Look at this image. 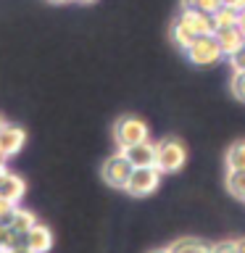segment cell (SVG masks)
<instances>
[{
	"mask_svg": "<svg viewBox=\"0 0 245 253\" xmlns=\"http://www.w3.org/2000/svg\"><path fill=\"white\" fill-rule=\"evenodd\" d=\"M132 171H134V166H132V161L126 158V153H124L122 148H119V153L108 156L106 161H103V166H100L103 182H106L108 187H116V190H124L126 187Z\"/></svg>",
	"mask_w": 245,
	"mask_h": 253,
	"instance_id": "cell-1",
	"label": "cell"
},
{
	"mask_svg": "<svg viewBox=\"0 0 245 253\" xmlns=\"http://www.w3.org/2000/svg\"><path fill=\"white\" fill-rule=\"evenodd\" d=\"M158 148V158H156V166L161 169L163 174H171V171H179L187 161V150L185 145L177 140V137H163L161 142H156Z\"/></svg>",
	"mask_w": 245,
	"mask_h": 253,
	"instance_id": "cell-2",
	"label": "cell"
},
{
	"mask_svg": "<svg viewBox=\"0 0 245 253\" xmlns=\"http://www.w3.org/2000/svg\"><path fill=\"white\" fill-rule=\"evenodd\" d=\"M114 140L122 150L129 145H137V142H145L148 140V124L140 116H122L114 124Z\"/></svg>",
	"mask_w": 245,
	"mask_h": 253,
	"instance_id": "cell-3",
	"label": "cell"
},
{
	"mask_svg": "<svg viewBox=\"0 0 245 253\" xmlns=\"http://www.w3.org/2000/svg\"><path fill=\"white\" fill-rule=\"evenodd\" d=\"M161 169L158 166H142V169H134L129 182H126V193L134 195V198H145V195H153L158 182H161Z\"/></svg>",
	"mask_w": 245,
	"mask_h": 253,
	"instance_id": "cell-4",
	"label": "cell"
},
{
	"mask_svg": "<svg viewBox=\"0 0 245 253\" xmlns=\"http://www.w3.org/2000/svg\"><path fill=\"white\" fill-rule=\"evenodd\" d=\"M185 53H187V58L193 61L195 66H211V63H216L221 55H224L221 47H219L216 35H201Z\"/></svg>",
	"mask_w": 245,
	"mask_h": 253,
	"instance_id": "cell-5",
	"label": "cell"
},
{
	"mask_svg": "<svg viewBox=\"0 0 245 253\" xmlns=\"http://www.w3.org/2000/svg\"><path fill=\"white\" fill-rule=\"evenodd\" d=\"M24 142H27V132H24L21 126H13V124L0 126V153H3L5 158L19 153V150L24 148Z\"/></svg>",
	"mask_w": 245,
	"mask_h": 253,
	"instance_id": "cell-6",
	"label": "cell"
},
{
	"mask_svg": "<svg viewBox=\"0 0 245 253\" xmlns=\"http://www.w3.org/2000/svg\"><path fill=\"white\" fill-rule=\"evenodd\" d=\"M124 153L126 158L132 161L134 169H142V166H156V158H158V148H156V142H137V145H129V148H124Z\"/></svg>",
	"mask_w": 245,
	"mask_h": 253,
	"instance_id": "cell-7",
	"label": "cell"
},
{
	"mask_svg": "<svg viewBox=\"0 0 245 253\" xmlns=\"http://www.w3.org/2000/svg\"><path fill=\"white\" fill-rule=\"evenodd\" d=\"M24 245H29L32 251H37V253H47L53 248V232H50V227H45V224H37L29 229L27 235H24Z\"/></svg>",
	"mask_w": 245,
	"mask_h": 253,
	"instance_id": "cell-8",
	"label": "cell"
},
{
	"mask_svg": "<svg viewBox=\"0 0 245 253\" xmlns=\"http://www.w3.org/2000/svg\"><path fill=\"white\" fill-rule=\"evenodd\" d=\"M216 40H219V47H221V53L227 55H232L237 53L240 47L245 45V37H243V32L240 27H224V29H216Z\"/></svg>",
	"mask_w": 245,
	"mask_h": 253,
	"instance_id": "cell-9",
	"label": "cell"
},
{
	"mask_svg": "<svg viewBox=\"0 0 245 253\" xmlns=\"http://www.w3.org/2000/svg\"><path fill=\"white\" fill-rule=\"evenodd\" d=\"M182 19H185L190 27H193L198 35H216V24H213V13H201V11H190V8H182Z\"/></svg>",
	"mask_w": 245,
	"mask_h": 253,
	"instance_id": "cell-10",
	"label": "cell"
},
{
	"mask_svg": "<svg viewBox=\"0 0 245 253\" xmlns=\"http://www.w3.org/2000/svg\"><path fill=\"white\" fill-rule=\"evenodd\" d=\"M24 193H27V182H24L19 174H11V171H8L5 177L0 179V195L8 198L11 203H19L21 198H24Z\"/></svg>",
	"mask_w": 245,
	"mask_h": 253,
	"instance_id": "cell-11",
	"label": "cell"
},
{
	"mask_svg": "<svg viewBox=\"0 0 245 253\" xmlns=\"http://www.w3.org/2000/svg\"><path fill=\"white\" fill-rule=\"evenodd\" d=\"M198 37H201V35H198V32L190 27V24L182 19V16L171 24V40H174V45H177V47H182V50H187V47L193 45Z\"/></svg>",
	"mask_w": 245,
	"mask_h": 253,
	"instance_id": "cell-12",
	"label": "cell"
},
{
	"mask_svg": "<svg viewBox=\"0 0 245 253\" xmlns=\"http://www.w3.org/2000/svg\"><path fill=\"white\" fill-rule=\"evenodd\" d=\"M8 224H11V229L13 232H19V235H27L32 227L37 224V216L32 211H27V209H19V206H16V209L11 211V216L5 219Z\"/></svg>",
	"mask_w": 245,
	"mask_h": 253,
	"instance_id": "cell-13",
	"label": "cell"
},
{
	"mask_svg": "<svg viewBox=\"0 0 245 253\" xmlns=\"http://www.w3.org/2000/svg\"><path fill=\"white\" fill-rule=\"evenodd\" d=\"M171 253H208L211 245L201 240V237H179V240H174L169 245Z\"/></svg>",
	"mask_w": 245,
	"mask_h": 253,
	"instance_id": "cell-14",
	"label": "cell"
},
{
	"mask_svg": "<svg viewBox=\"0 0 245 253\" xmlns=\"http://www.w3.org/2000/svg\"><path fill=\"white\" fill-rule=\"evenodd\" d=\"M16 245H24V235L13 232L8 221H0V251L8 253L11 248H16Z\"/></svg>",
	"mask_w": 245,
	"mask_h": 253,
	"instance_id": "cell-15",
	"label": "cell"
},
{
	"mask_svg": "<svg viewBox=\"0 0 245 253\" xmlns=\"http://www.w3.org/2000/svg\"><path fill=\"white\" fill-rule=\"evenodd\" d=\"M227 190H229V195L245 201V169H229V174H227Z\"/></svg>",
	"mask_w": 245,
	"mask_h": 253,
	"instance_id": "cell-16",
	"label": "cell"
},
{
	"mask_svg": "<svg viewBox=\"0 0 245 253\" xmlns=\"http://www.w3.org/2000/svg\"><path fill=\"white\" fill-rule=\"evenodd\" d=\"M227 169H245V140H237L232 148L227 150Z\"/></svg>",
	"mask_w": 245,
	"mask_h": 253,
	"instance_id": "cell-17",
	"label": "cell"
},
{
	"mask_svg": "<svg viewBox=\"0 0 245 253\" xmlns=\"http://www.w3.org/2000/svg\"><path fill=\"white\" fill-rule=\"evenodd\" d=\"M237 19H240V11H235V8H229V5H221L219 11L213 13V24H216V29L237 27Z\"/></svg>",
	"mask_w": 245,
	"mask_h": 253,
	"instance_id": "cell-18",
	"label": "cell"
},
{
	"mask_svg": "<svg viewBox=\"0 0 245 253\" xmlns=\"http://www.w3.org/2000/svg\"><path fill=\"white\" fill-rule=\"evenodd\" d=\"M182 8L201 11V13H216L221 8V0H182Z\"/></svg>",
	"mask_w": 245,
	"mask_h": 253,
	"instance_id": "cell-19",
	"label": "cell"
},
{
	"mask_svg": "<svg viewBox=\"0 0 245 253\" xmlns=\"http://www.w3.org/2000/svg\"><path fill=\"white\" fill-rule=\"evenodd\" d=\"M229 90L237 100L245 103V71H235L232 74V82H229Z\"/></svg>",
	"mask_w": 245,
	"mask_h": 253,
	"instance_id": "cell-20",
	"label": "cell"
},
{
	"mask_svg": "<svg viewBox=\"0 0 245 253\" xmlns=\"http://www.w3.org/2000/svg\"><path fill=\"white\" fill-rule=\"evenodd\" d=\"M208 253H237V240H219L211 245Z\"/></svg>",
	"mask_w": 245,
	"mask_h": 253,
	"instance_id": "cell-21",
	"label": "cell"
},
{
	"mask_svg": "<svg viewBox=\"0 0 245 253\" xmlns=\"http://www.w3.org/2000/svg\"><path fill=\"white\" fill-rule=\"evenodd\" d=\"M229 66H232V71H245V45L229 55Z\"/></svg>",
	"mask_w": 245,
	"mask_h": 253,
	"instance_id": "cell-22",
	"label": "cell"
},
{
	"mask_svg": "<svg viewBox=\"0 0 245 253\" xmlns=\"http://www.w3.org/2000/svg\"><path fill=\"white\" fill-rule=\"evenodd\" d=\"M16 206H19V203H11L8 198H3V195H0V221H5L8 216H11V211L16 209Z\"/></svg>",
	"mask_w": 245,
	"mask_h": 253,
	"instance_id": "cell-23",
	"label": "cell"
},
{
	"mask_svg": "<svg viewBox=\"0 0 245 253\" xmlns=\"http://www.w3.org/2000/svg\"><path fill=\"white\" fill-rule=\"evenodd\" d=\"M221 5H229V8H235V11H243L245 0H221Z\"/></svg>",
	"mask_w": 245,
	"mask_h": 253,
	"instance_id": "cell-24",
	"label": "cell"
},
{
	"mask_svg": "<svg viewBox=\"0 0 245 253\" xmlns=\"http://www.w3.org/2000/svg\"><path fill=\"white\" fill-rule=\"evenodd\" d=\"M8 253H37V251H32L29 245H16V248H11Z\"/></svg>",
	"mask_w": 245,
	"mask_h": 253,
	"instance_id": "cell-25",
	"label": "cell"
},
{
	"mask_svg": "<svg viewBox=\"0 0 245 253\" xmlns=\"http://www.w3.org/2000/svg\"><path fill=\"white\" fill-rule=\"evenodd\" d=\"M237 27H240V32H243V37H245V8L240 11V19H237Z\"/></svg>",
	"mask_w": 245,
	"mask_h": 253,
	"instance_id": "cell-26",
	"label": "cell"
},
{
	"mask_svg": "<svg viewBox=\"0 0 245 253\" xmlns=\"http://www.w3.org/2000/svg\"><path fill=\"white\" fill-rule=\"evenodd\" d=\"M237 253H245V237H240V240H237Z\"/></svg>",
	"mask_w": 245,
	"mask_h": 253,
	"instance_id": "cell-27",
	"label": "cell"
},
{
	"mask_svg": "<svg viewBox=\"0 0 245 253\" xmlns=\"http://www.w3.org/2000/svg\"><path fill=\"white\" fill-rule=\"evenodd\" d=\"M5 174H8V166H5V161H0V179H3Z\"/></svg>",
	"mask_w": 245,
	"mask_h": 253,
	"instance_id": "cell-28",
	"label": "cell"
},
{
	"mask_svg": "<svg viewBox=\"0 0 245 253\" xmlns=\"http://www.w3.org/2000/svg\"><path fill=\"white\" fill-rule=\"evenodd\" d=\"M148 253H171L169 248H153V251H148Z\"/></svg>",
	"mask_w": 245,
	"mask_h": 253,
	"instance_id": "cell-29",
	"label": "cell"
},
{
	"mask_svg": "<svg viewBox=\"0 0 245 253\" xmlns=\"http://www.w3.org/2000/svg\"><path fill=\"white\" fill-rule=\"evenodd\" d=\"M47 3H69V0H47Z\"/></svg>",
	"mask_w": 245,
	"mask_h": 253,
	"instance_id": "cell-30",
	"label": "cell"
},
{
	"mask_svg": "<svg viewBox=\"0 0 245 253\" xmlns=\"http://www.w3.org/2000/svg\"><path fill=\"white\" fill-rule=\"evenodd\" d=\"M79 3H92V0H79Z\"/></svg>",
	"mask_w": 245,
	"mask_h": 253,
	"instance_id": "cell-31",
	"label": "cell"
},
{
	"mask_svg": "<svg viewBox=\"0 0 245 253\" xmlns=\"http://www.w3.org/2000/svg\"><path fill=\"white\" fill-rule=\"evenodd\" d=\"M3 124H5V122H3V116H0V126H3Z\"/></svg>",
	"mask_w": 245,
	"mask_h": 253,
	"instance_id": "cell-32",
	"label": "cell"
},
{
	"mask_svg": "<svg viewBox=\"0 0 245 253\" xmlns=\"http://www.w3.org/2000/svg\"><path fill=\"white\" fill-rule=\"evenodd\" d=\"M0 161H5V156H3V153H0Z\"/></svg>",
	"mask_w": 245,
	"mask_h": 253,
	"instance_id": "cell-33",
	"label": "cell"
},
{
	"mask_svg": "<svg viewBox=\"0 0 245 253\" xmlns=\"http://www.w3.org/2000/svg\"><path fill=\"white\" fill-rule=\"evenodd\" d=\"M0 253H3V251H0Z\"/></svg>",
	"mask_w": 245,
	"mask_h": 253,
	"instance_id": "cell-34",
	"label": "cell"
}]
</instances>
